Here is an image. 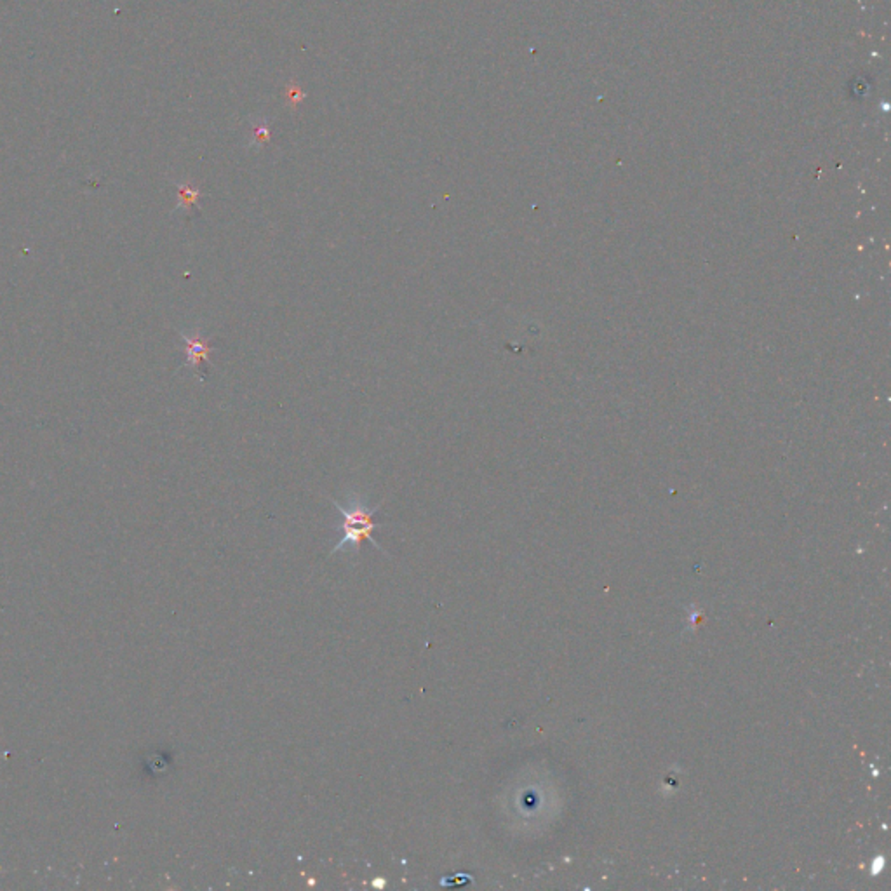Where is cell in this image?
Returning a JSON list of instances; mask_svg holds the SVG:
<instances>
[{
    "instance_id": "1",
    "label": "cell",
    "mask_w": 891,
    "mask_h": 891,
    "mask_svg": "<svg viewBox=\"0 0 891 891\" xmlns=\"http://www.w3.org/2000/svg\"><path fill=\"white\" fill-rule=\"evenodd\" d=\"M333 505L336 507V510L340 512L341 515V522L340 526L336 528V531L341 533L340 539L338 543L334 545V549L331 550V553L338 552V550H343L347 546H352L354 550H361L362 542H369L371 545H374L376 549H379L381 552L383 546L379 543H376V539L372 538V531L376 528H379V522H374V514L379 510L383 503H378L376 507H368L364 501L361 500L358 496L352 494L348 498V505H341L340 501L336 500H331Z\"/></svg>"
},
{
    "instance_id": "2",
    "label": "cell",
    "mask_w": 891,
    "mask_h": 891,
    "mask_svg": "<svg viewBox=\"0 0 891 891\" xmlns=\"http://www.w3.org/2000/svg\"><path fill=\"white\" fill-rule=\"evenodd\" d=\"M180 336L181 340H183V352H184V357H187V361L183 362L181 368L190 365V368L194 369L195 374H197V378L200 379V381H204V374L200 372L202 365H204L205 362H209V357H211L214 347L209 343L207 338L202 336V333L198 329H195L194 333H184V331H180Z\"/></svg>"
},
{
    "instance_id": "3",
    "label": "cell",
    "mask_w": 891,
    "mask_h": 891,
    "mask_svg": "<svg viewBox=\"0 0 891 891\" xmlns=\"http://www.w3.org/2000/svg\"><path fill=\"white\" fill-rule=\"evenodd\" d=\"M176 184V190H178V204L174 207V211H183L184 214L190 216L191 207L197 205L198 207V200L202 197V191L198 188L191 187L188 183H174Z\"/></svg>"
},
{
    "instance_id": "4",
    "label": "cell",
    "mask_w": 891,
    "mask_h": 891,
    "mask_svg": "<svg viewBox=\"0 0 891 891\" xmlns=\"http://www.w3.org/2000/svg\"><path fill=\"white\" fill-rule=\"evenodd\" d=\"M270 141V125H268L267 120H261L258 118L253 125H251V132H249V146H261L265 143Z\"/></svg>"
},
{
    "instance_id": "5",
    "label": "cell",
    "mask_w": 891,
    "mask_h": 891,
    "mask_svg": "<svg viewBox=\"0 0 891 891\" xmlns=\"http://www.w3.org/2000/svg\"><path fill=\"white\" fill-rule=\"evenodd\" d=\"M285 97H287V101L291 103V107H296V104H299L303 101V97H305V93H303V90L299 89V86H292L291 89H289L287 93H285Z\"/></svg>"
}]
</instances>
